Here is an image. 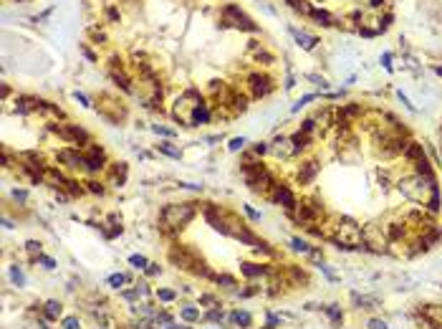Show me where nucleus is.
<instances>
[{
	"label": "nucleus",
	"mask_w": 442,
	"mask_h": 329,
	"mask_svg": "<svg viewBox=\"0 0 442 329\" xmlns=\"http://www.w3.org/2000/svg\"><path fill=\"white\" fill-rule=\"evenodd\" d=\"M3 228H8V231H10V228H15V226H13V221H10V218H8V215L3 218Z\"/></svg>",
	"instance_id": "obj_60"
},
{
	"label": "nucleus",
	"mask_w": 442,
	"mask_h": 329,
	"mask_svg": "<svg viewBox=\"0 0 442 329\" xmlns=\"http://www.w3.org/2000/svg\"><path fill=\"white\" fill-rule=\"evenodd\" d=\"M291 144H293V155H301L303 149H308V144H311V135H306V132H296V135H291Z\"/></svg>",
	"instance_id": "obj_24"
},
{
	"label": "nucleus",
	"mask_w": 442,
	"mask_h": 329,
	"mask_svg": "<svg viewBox=\"0 0 442 329\" xmlns=\"http://www.w3.org/2000/svg\"><path fill=\"white\" fill-rule=\"evenodd\" d=\"M228 322L235 324V327H240V329H253V314L245 312V309H235V312H230V314H228Z\"/></svg>",
	"instance_id": "obj_20"
},
{
	"label": "nucleus",
	"mask_w": 442,
	"mask_h": 329,
	"mask_svg": "<svg viewBox=\"0 0 442 329\" xmlns=\"http://www.w3.org/2000/svg\"><path fill=\"white\" fill-rule=\"evenodd\" d=\"M314 99H316V94H306V96H301V99H298V101L291 106V112H293V114H296V112H301V109H303L308 101H314Z\"/></svg>",
	"instance_id": "obj_48"
},
{
	"label": "nucleus",
	"mask_w": 442,
	"mask_h": 329,
	"mask_svg": "<svg viewBox=\"0 0 442 329\" xmlns=\"http://www.w3.org/2000/svg\"><path fill=\"white\" fill-rule=\"evenodd\" d=\"M366 329H389V327H387V322H382V319H369Z\"/></svg>",
	"instance_id": "obj_56"
},
{
	"label": "nucleus",
	"mask_w": 442,
	"mask_h": 329,
	"mask_svg": "<svg viewBox=\"0 0 442 329\" xmlns=\"http://www.w3.org/2000/svg\"><path fill=\"white\" fill-rule=\"evenodd\" d=\"M228 317H225V309L223 306H212V309L202 312V322H215V324H223Z\"/></svg>",
	"instance_id": "obj_27"
},
{
	"label": "nucleus",
	"mask_w": 442,
	"mask_h": 329,
	"mask_svg": "<svg viewBox=\"0 0 442 329\" xmlns=\"http://www.w3.org/2000/svg\"><path fill=\"white\" fill-rule=\"evenodd\" d=\"M48 132H53V135H58L63 142H69V144H76V147H86L88 142H91V135L79 127V124H71V122H53L48 124Z\"/></svg>",
	"instance_id": "obj_5"
},
{
	"label": "nucleus",
	"mask_w": 442,
	"mask_h": 329,
	"mask_svg": "<svg viewBox=\"0 0 442 329\" xmlns=\"http://www.w3.org/2000/svg\"><path fill=\"white\" fill-rule=\"evenodd\" d=\"M412 165H414V172H417V175H425V178H432V175H435V170H432V165H430V160H427L425 155L419 157V160H414Z\"/></svg>",
	"instance_id": "obj_30"
},
{
	"label": "nucleus",
	"mask_w": 442,
	"mask_h": 329,
	"mask_svg": "<svg viewBox=\"0 0 442 329\" xmlns=\"http://www.w3.org/2000/svg\"><path fill=\"white\" fill-rule=\"evenodd\" d=\"M248 101H250V96H242V94L235 92V96H233V114H242V112H245Z\"/></svg>",
	"instance_id": "obj_36"
},
{
	"label": "nucleus",
	"mask_w": 442,
	"mask_h": 329,
	"mask_svg": "<svg viewBox=\"0 0 442 329\" xmlns=\"http://www.w3.org/2000/svg\"><path fill=\"white\" fill-rule=\"evenodd\" d=\"M154 296H157V301H162V304H174L177 301V294L174 289H167V286H160L157 291H154Z\"/></svg>",
	"instance_id": "obj_31"
},
{
	"label": "nucleus",
	"mask_w": 442,
	"mask_h": 329,
	"mask_svg": "<svg viewBox=\"0 0 442 329\" xmlns=\"http://www.w3.org/2000/svg\"><path fill=\"white\" fill-rule=\"evenodd\" d=\"M212 119V109L207 101H200L195 106V112H192V127H200V124H210Z\"/></svg>",
	"instance_id": "obj_18"
},
{
	"label": "nucleus",
	"mask_w": 442,
	"mask_h": 329,
	"mask_svg": "<svg viewBox=\"0 0 442 329\" xmlns=\"http://www.w3.org/2000/svg\"><path fill=\"white\" fill-rule=\"evenodd\" d=\"M164 329H192V324H185V322H182V324H180V322H169Z\"/></svg>",
	"instance_id": "obj_58"
},
{
	"label": "nucleus",
	"mask_w": 442,
	"mask_h": 329,
	"mask_svg": "<svg viewBox=\"0 0 442 329\" xmlns=\"http://www.w3.org/2000/svg\"><path fill=\"white\" fill-rule=\"evenodd\" d=\"M74 99H76L81 106H86V109H88V106H94V104H91V99H88L86 94H81V92H74Z\"/></svg>",
	"instance_id": "obj_55"
},
{
	"label": "nucleus",
	"mask_w": 442,
	"mask_h": 329,
	"mask_svg": "<svg viewBox=\"0 0 442 329\" xmlns=\"http://www.w3.org/2000/svg\"><path fill=\"white\" fill-rule=\"evenodd\" d=\"M285 3H288L293 10H298V13H303V15H308L311 13V5L306 3V0H285Z\"/></svg>",
	"instance_id": "obj_43"
},
{
	"label": "nucleus",
	"mask_w": 442,
	"mask_h": 329,
	"mask_svg": "<svg viewBox=\"0 0 442 329\" xmlns=\"http://www.w3.org/2000/svg\"><path fill=\"white\" fill-rule=\"evenodd\" d=\"M321 312L331 319V324L334 327H341V322H344V312H341V306L339 304H328V306H321Z\"/></svg>",
	"instance_id": "obj_25"
},
{
	"label": "nucleus",
	"mask_w": 442,
	"mask_h": 329,
	"mask_svg": "<svg viewBox=\"0 0 442 329\" xmlns=\"http://www.w3.org/2000/svg\"><path fill=\"white\" fill-rule=\"evenodd\" d=\"M83 157H86V172L88 175H96V172H104L106 170V152L101 144H94L88 142L83 147Z\"/></svg>",
	"instance_id": "obj_7"
},
{
	"label": "nucleus",
	"mask_w": 442,
	"mask_h": 329,
	"mask_svg": "<svg viewBox=\"0 0 442 329\" xmlns=\"http://www.w3.org/2000/svg\"><path fill=\"white\" fill-rule=\"evenodd\" d=\"M240 175H242V180H245V185L253 190V192H260V195H268L271 197V190L276 188V178H273V172L265 167L263 162H255V160H248L245 165L240 167Z\"/></svg>",
	"instance_id": "obj_4"
},
{
	"label": "nucleus",
	"mask_w": 442,
	"mask_h": 329,
	"mask_svg": "<svg viewBox=\"0 0 442 329\" xmlns=\"http://www.w3.org/2000/svg\"><path fill=\"white\" fill-rule=\"evenodd\" d=\"M157 149H160V152H164L167 157H174V160H180V157H182V149L172 147L169 142H160V144H157Z\"/></svg>",
	"instance_id": "obj_38"
},
{
	"label": "nucleus",
	"mask_w": 442,
	"mask_h": 329,
	"mask_svg": "<svg viewBox=\"0 0 442 329\" xmlns=\"http://www.w3.org/2000/svg\"><path fill=\"white\" fill-rule=\"evenodd\" d=\"M56 160L66 170H86V157H83V152H79V147H63V149H58Z\"/></svg>",
	"instance_id": "obj_9"
},
{
	"label": "nucleus",
	"mask_w": 442,
	"mask_h": 329,
	"mask_svg": "<svg viewBox=\"0 0 442 329\" xmlns=\"http://www.w3.org/2000/svg\"><path fill=\"white\" fill-rule=\"evenodd\" d=\"M389 61H392V53H384V56H382V66H384V69H392Z\"/></svg>",
	"instance_id": "obj_59"
},
{
	"label": "nucleus",
	"mask_w": 442,
	"mask_h": 329,
	"mask_svg": "<svg viewBox=\"0 0 442 329\" xmlns=\"http://www.w3.org/2000/svg\"><path fill=\"white\" fill-rule=\"evenodd\" d=\"M314 129H316V119H303L301 122V132H306V135H311Z\"/></svg>",
	"instance_id": "obj_54"
},
{
	"label": "nucleus",
	"mask_w": 442,
	"mask_h": 329,
	"mask_svg": "<svg viewBox=\"0 0 442 329\" xmlns=\"http://www.w3.org/2000/svg\"><path fill=\"white\" fill-rule=\"evenodd\" d=\"M160 274H162V266H160V263H154V261H149V266L144 269V276H147V279H154V276H160Z\"/></svg>",
	"instance_id": "obj_49"
},
{
	"label": "nucleus",
	"mask_w": 442,
	"mask_h": 329,
	"mask_svg": "<svg viewBox=\"0 0 442 329\" xmlns=\"http://www.w3.org/2000/svg\"><path fill=\"white\" fill-rule=\"evenodd\" d=\"M316 175H319V162H316V160H308V162H303L301 170H298V183H301V185H311Z\"/></svg>",
	"instance_id": "obj_17"
},
{
	"label": "nucleus",
	"mask_w": 442,
	"mask_h": 329,
	"mask_svg": "<svg viewBox=\"0 0 442 329\" xmlns=\"http://www.w3.org/2000/svg\"><path fill=\"white\" fill-rule=\"evenodd\" d=\"M134 289L139 291V296H142V299H147V296H152V294H154V291L149 289V281H147V279L137 281V283H134Z\"/></svg>",
	"instance_id": "obj_46"
},
{
	"label": "nucleus",
	"mask_w": 442,
	"mask_h": 329,
	"mask_svg": "<svg viewBox=\"0 0 442 329\" xmlns=\"http://www.w3.org/2000/svg\"><path fill=\"white\" fill-rule=\"evenodd\" d=\"M13 197L18 203H28V190H23V188H15L13 190Z\"/></svg>",
	"instance_id": "obj_53"
},
{
	"label": "nucleus",
	"mask_w": 442,
	"mask_h": 329,
	"mask_svg": "<svg viewBox=\"0 0 442 329\" xmlns=\"http://www.w3.org/2000/svg\"><path fill=\"white\" fill-rule=\"evenodd\" d=\"M291 248H293V251H298V253H303V256H308V251H311L314 246H308L303 238H291Z\"/></svg>",
	"instance_id": "obj_41"
},
{
	"label": "nucleus",
	"mask_w": 442,
	"mask_h": 329,
	"mask_svg": "<svg viewBox=\"0 0 442 329\" xmlns=\"http://www.w3.org/2000/svg\"><path fill=\"white\" fill-rule=\"evenodd\" d=\"M223 18H225V23H233V26L240 28V31H248V33H255V31H258V26H255L253 20L242 13L235 3H228V5L223 8Z\"/></svg>",
	"instance_id": "obj_8"
},
{
	"label": "nucleus",
	"mask_w": 442,
	"mask_h": 329,
	"mask_svg": "<svg viewBox=\"0 0 442 329\" xmlns=\"http://www.w3.org/2000/svg\"><path fill=\"white\" fill-rule=\"evenodd\" d=\"M242 210H245V215L250 218V221H260V213H258V210H253L250 205H245V208H242Z\"/></svg>",
	"instance_id": "obj_57"
},
{
	"label": "nucleus",
	"mask_w": 442,
	"mask_h": 329,
	"mask_svg": "<svg viewBox=\"0 0 442 329\" xmlns=\"http://www.w3.org/2000/svg\"><path fill=\"white\" fill-rule=\"evenodd\" d=\"M271 152L283 160H288V157H296L293 155V144H291V137H276L273 144H271Z\"/></svg>",
	"instance_id": "obj_15"
},
{
	"label": "nucleus",
	"mask_w": 442,
	"mask_h": 329,
	"mask_svg": "<svg viewBox=\"0 0 442 329\" xmlns=\"http://www.w3.org/2000/svg\"><path fill=\"white\" fill-rule=\"evenodd\" d=\"M240 274L245 276L248 281H255V279H271V276L276 274V266H271V263L242 261V263H240Z\"/></svg>",
	"instance_id": "obj_10"
},
{
	"label": "nucleus",
	"mask_w": 442,
	"mask_h": 329,
	"mask_svg": "<svg viewBox=\"0 0 442 329\" xmlns=\"http://www.w3.org/2000/svg\"><path fill=\"white\" fill-rule=\"evenodd\" d=\"M245 144H248V140H245V137H233V140H230V144H228V149H230V152H238V149H242Z\"/></svg>",
	"instance_id": "obj_51"
},
{
	"label": "nucleus",
	"mask_w": 442,
	"mask_h": 329,
	"mask_svg": "<svg viewBox=\"0 0 442 329\" xmlns=\"http://www.w3.org/2000/svg\"><path fill=\"white\" fill-rule=\"evenodd\" d=\"M308 15H311L314 20H319V23H321V26H334V18H331V15H328L326 10H319V8H311V13H308Z\"/></svg>",
	"instance_id": "obj_37"
},
{
	"label": "nucleus",
	"mask_w": 442,
	"mask_h": 329,
	"mask_svg": "<svg viewBox=\"0 0 442 329\" xmlns=\"http://www.w3.org/2000/svg\"><path fill=\"white\" fill-rule=\"evenodd\" d=\"M112 81H114L117 86H121V92H126V94H134V86H131L134 81H131V79H129V76L121 71V69H117V66L112 69Z\"/></svg>",
	"instance_id": "obj_22"
},
{
	"label": "nucleus",
	"mask_w": 442,
	"mask_h": 329,
	"mask_svg": "<svg viewBox=\"0 0 442 329\" xmlns=\"http://www.w3.org/2000/svg\"><path fill=\"white\" fill-rule=\"evenodd\" d=\"M167 258H169V263H172L174 269L187 271V274L200 276V279H210V281H215V271L207 266V261H205L200 253H197L192 246H187V243H174V246H169Z\"/></svg>",
	"instance_id": "obj_1"
},
{
	"label": "nucleus",
	"mask_w": 442,
	"mask_h": 329,
	"mask_svg": "<svg viewBox=\"0 0 442 329\" xmlns=\"http://www.w3.org/2000/svg\"><path fill=\"white\" fill-rule=\"evenodd\" d=\"M63 192L69 195V197H81V195L86 192V188H83V185H81L79 180H71V178H69V183H66Z\"/></svg>",
	"instance_id": "obj_33"
},
{
	"label": "nucleus",
	"mask_w": 442,
	"mask_h": 329,
	"mask_svg": "<svg viewBox=\"0 0 442 329\" xmlns=\"http://www.w3.org/2000/svg\"><path fill=\"white\" fill-rule=\"evenodd\" d=\"M61 329H81V319L76 317V314H69V317H63L61 322Z\"/></svg>",
	"instance_id": "obj_39"
},
{
	"label": "nucleus",
	"mask_w": 442,
	"mask_h": 329,
	"mask_svg": "<svg viewBox=\"0 0 442 329\" xmlns=\"http://www.w3.org/2000/svg\"><path fill=\"white\" fill-rule=\"evenodd\" d=\"M180 319H182L185 324H200V322H202L200 306H195V304H182V306H180Z\"/></svg>",
	"instance_id": "obj_19"
},
{
	"label": "nucleus",
	"mask_w": 442,
	"mask_h": 329,
	"mask_svg": "<svg viewBox=\"0 0 442 329\" xmlns=\"http://www.w3.org/2000/svg\"><path fill=\"white\" fill-rule=\"evenodd\" d=\"M10 281H13V286H18V289H23L26 286V274H23V269L18 266H10Z\"/></svg>",
	"instance_id": "obj_35"
},
{
	"label": "nucleus",
	"mask_w": 442,
	"mask_h": 329,
	"mask_svg": "<svg viewBox=\"0 0 442 329\" xmlns=\"http://www.w3.org/2000/svg\"><path fill=\"white\" fill-rule=\"evenodd\" d=\"M152 132H154V135H162V137H174V135H177L174 129H169V127H162V124H152Z\"/></svg>",
	"instance_id": "obj_50"
},
{
	"label": "nucleus",
	"mask_w": 442,
	"mask_h": 329,
	"mask_svg": "<svg viewBox=\"0 0 442 329\" xmlns=\"http://www.w3.org/2000/svg\"><path fill=\"white\" fill-rule=\"evenodd\" d=\"M281 324H283V319H281L278 314L268 312V314H265V327H263V329H278Z\"/></svg>",
	"instance_id": "obj_44"
},
{
	"label": "nucleus",
	"mask_w": 442,
	"mask_h": 329,
	"mask_svg": "<svg viewBox=\"0 0 442 329\" xmlns=\"http://www.w3.org/2000/svg\"><path fill=\"white\" fill-rule=\"evenodd\" d=\"M109 175H112V185H114V188H124L126 175H129L126 162H114L112 167H109Z\"/></svg>",
	"instance_id": "obj_21"
},
{
	"label": "nucleus",
	"mask_w": 442,
	"mask_h": 329,
	"mask_svg": "<svg viewBox=\"0 0 442 329\" xmlns=\"http://www.w3.org/2000/svg\"><path fill=\"white\" fill-rule=\"evenodd\" d=\"M291 36L298 41V46H303L306 51H314L316 43H319L316 36H308V33H303V31H298V28H291Z\"/></svg>",
	"instance_id": "obj_23"
},
{
	"label": "nucleus",
	"mask_w": 442,
	"mask_h": 329,
	"mask_svg": "<svg viewBox=\"0 0 442 329\" xmlns=\"http://www.w3.org/2000/svg\"><path fill=\"white\" fill-rule=\"evenodd\" d=\"M129 281H131L129 274H112V276H106V286L121 291V289H124V283H129Z\"/></svg>",
	"instance_id": "obj_26"
},
{
	"label": "nucleus",
	"mask_w": 442,
	"mask_h": 329,
	"mask_svg": "<svg viewBox=\"0 0 442 329\" xmlns=\"http://www.w3.org/2000/svg\"><path fill=\"white\" fill-rule=\"evenodd\" d=\"M271 200H273V203H278V205H283V208H285V213H293V210L298 208V200H296L293 190L288 188V183H276Z\"/></svg>",
	"instance_id": "obj_11"
},
{
	"label": "nucleus",
	"mask_w": 442,
	"mask_h": 329,
	"mask_svg": "<svg viewBox=\"0 0 442 329\" xmlns=\"http://www.w3.org/2000/svg\"><path fill=\"white\" fill-rule=\"evenodd\" d=\"M268 152H271V144H265V142H255V144H253V155H260V157H263V155H268Z\"/></svg>",
	"instance_id": "obj_52"
},
{
	"label": "nucleus",
	"mask_w": 442,
	"mask_h": 329,
	"mask_svg": "<svg viewBox=\"0 0 442 329\" xmlns=\"http://www.w3.org/2000/svg\"><path fill=\"white\" fill-rule=\"evenodd\" d=\"M129 266L134 269V271H144V269L149 266V258L142 256V253H131V256H129Z\"/></svg>",
	"instance_id": "obj_34"
},
{
	"label": "nucleus",
	"mask_w": 442,
	"mask_h": 329,
	"mask_svg": "<svg viewBox=\"0 0 442 329\" xmlns=\"http://www.w3.org/2000/svg\"><path fill=\"white\" fill-rule=\"evenodd\" d=\"M83 185H86V192H94V195H104L106 192L104 183H96V180H86Z\"/></svg>",
	"instance_id": "obj_45"
},
{
	"label": "nucleus",
	"mask_w": 442,
	"mask_h": 329,
	"mask_svg": "<svg viewBox=\"0 0 442 329\" xmlns=\"http://www.w3.org/2000/svg\"><path fill=\"white\" fill-rule=\"evenodd\" d=\"M283 281H285V286L306 289V286H308V274H306L303 269H298V266H288V269H285V276H283Z\"/></svg>",
	"instance_id": "obj_13"
},
{
	"label": "nucleus",
	"mask_w": 442,
	"mask_h": 329,
	"mask_svg": "<svg viewBox=\"0 0 442 329\" xmlns=\"http://www.w3.org/2000/svg\"><path fill=\"white\" fill-rule=\"evenodd\" d=\"M422 155H425V149H422V144H417V142H409V147L404 149V155H402V157H404L407 162H414V160H419V157H422Z\"/></svg>",
	"instance_id": "obj_32"
},
{
	"label": "nucleus",
	"mask_w": 442,
	"mask_h": 329,
	"mask_svg": "<svg viewBox=\"0 0 442 329\" xmlns=\"http://www.w3.org/2000/svg\"><path fill=\"white\" fill-rule=\"evenodd\" d=\"M215 283H217L220 289H230V291L238 289V279L230 276V274H215Z\"/></svg>",
	"instance_id": "obj_29"
},
{
	"label": "nucleus",
	"mask_w": 442,
	"mask_h": 329,
	"mask_svg": "<svg viewBox=\"0 0 442 329\" xmlns=\"http://www.w3.org/2000/svg\"><path fill=\"white\" fill-rule=\"evenodd\" d=\"M26 251H28L31 256H38V253H43V243H40V240H33V238H31V240H26Z\"/></svg>",
	"instance_id": "obj_47"
},
{
	"label": "nucleus",
	"mask_w": 442,
	"mask_h": 329,
	"mask_svg": "<svg viewBox=\"0 0 442 329\" xmlns=\"http://www.w3.org/2000/svg\"><path fill=\"white\" fill-rule=\"evenodd\" d=\"M293 221L298 223V226H303V228H308V226H316L321 218L326 215V210H323V205L321 203H314V200H301L298 203V208L293 210V213H288Z\"/></svg>",
	"instance_id": "obj_6"
},
{
	"label": "nucleus",
	"mask_w": 442,
	"mask_h": 329,
	"mask_svg": "<svg viewBox=\"0 0 442 329\" xmlns=\"http://www.w3.org/2000/svg\"><path fill=\"white\" fill-rule=\"evenodd\" d=\"M40 317L48 319V322H61L63 319V304L58 299H48L40 306Z\"/></svg>",
	"instance_id": "obj_14"
},
{
	"label": "nucleus",
	"mask_w": 442,
	"mask_h": 329,
	"mask_svg": "<svg viewBox=\"0 0 442 329\" xmlns=\"http://www.w3.org/2000/svg\"><path fill=\"white\" fill-rule=\"evenodd\" d=\"M43 183H48L53 190H63L66 183H69V178H66V175H63L58 167H51V165H48L46 175H43Z\"/></svg>",
	"instance_id": "obj_16"
},
{
	"label": "nucleus",
	"mask_w": 442,
	"mask_h": 329,
	"mask_svg": "<svg viewBox=\"0 0 442 329\" xmlns=\"http://www.w3.org/2000/svg\"><path fill=\"white\" fill-rule=\"evenodd\" d=\"M248 84H250V99H263L273 92V79L265 74H250Z\"/></svg>",
	"instance_id": "obj_12"
},
{
	"label": "nucleus",
	"mask_w": 442,
	"mask_h": 329,
	"mask_svg": "<svg viewBox=\"0 0 442 329\" xmlns=\"http://www.w3.org/2000/svg\"><path fill=\"white\" fill-rule=\"evenodd\" d=\"M31 263H38L40 269H46V271H53L58 263H56V258H51V256H46V253H38V256H31L28 258Z\"/></svg>",
	"instance_id": "obj_28"
},
{
	"label": "nucleus",
	"mask_w": 442,
	"mask_h": 329,
	"mask_svg": "<svg viewBox=\"0 0 442 329\" xmlns=\"http://www.w3.org/2000/svg\"><path fill=\"white\" fill-rule=\"evenodd\" d=\"M293 86H296V79L288 76V79H285V89H293Z\"/></svg>",
	"instance_id": "obj_61"
},
{
	"label": "nucleus",
	"mask_w": 442,
	"mask_h": 329,
	"mask_svg": "<svg viewBox=\"0 0 442 329\" xmlns=\"http://www.w3.org/2000/svg\"><path fill=\"white\" fill-rule=\"evenodd\" d=\"M382 3H384V0H369V5H371V8H379Z\"/></svg>",
	"instance_id": "obj_62"
},
{
	"label": "nucleus",
	"mask_w": 442,
	"mask_h": 329,
	"mask_svg": "<svg viewBox=\"0 0 442 329\" xmlns=\"http://www.w3.org/2000/svg\"><path fill=\"white\" fill-rule=\"evenodd\" d=\"M197 215V203H169L160 210V231L164 235L182 233Z\"/></svg>",
	"instance_id": "obj_2"
},
{
	"label": "nucleus",
	"mask_w": 442,
	"mask_h": 329,
	"mask_svg": "<svg viewBox=\"0 0 442 329\" xmlns=\"http://www.w3.org/2000/svg\"><path fill=\"white\" fill-rule=\"evenodd\" d=\"M200 306H207V309H212V306H223L220 304V299L215 296V294H200Z\"/></svg>",
	"instance_id": "obj_42"
},
{
	"label": "nucleus",
	"mask_w": 442,
	"mask_h": 329,
	"mask_svg": "<svg viewBox=\"0 0 442 329\" xmlns=\"http://www.w3.org/2000/svg\"><path fill=\"white\" fill-rule=\"evenodd\" d=\"M119 296H121L124 301H131V304H139V301H142V296H139V291H137L134 286H131V289H121Z\"/></svg>",
	"instance_id": "obj_40"
},
{
	"label": "nucleus",
	"mask_w": 442,
	"mask_h": 329,
	"mask_svg": "<svg viewBox=\"0 0 442 329\" xmlns=\"http://www.w3.org/2000/svg\"><path fill=\"white\" fill-rule=\"evenodd\" d=\"M397 190H400L404 197H409L412 203H419V205H427L430 197L435 192H440V185H437V178H425V175H409V178H402L397 183Z\"/></svg>",
	"instance_id": "obj_3"
}]
</instances>
